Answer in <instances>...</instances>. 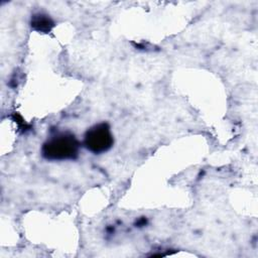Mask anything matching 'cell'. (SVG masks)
Wrapping results in <instances>:
<instances>
[{
    "instance_id": "2",
    "label": "cell",
    "mask_w": 258,
    "mask_h": 258,
    "mask_svg": "<svg viewBox=\"0 0 258 258\" xmlns=\"http://www.w3.org/2000/svg\"><path fill=\"white\" fill-rule=\"evenodd\" d=\"M114 144V136L107 122H100L90 127L84 134V147L94 154L109 151Z\"/></svg>"
},
{
    "instance_id": "1",
    "label": "cell",
    "mask_w": 258,
    "mask_h": 258,
    "mask_svg": "<svg viewBox=\"0 0 258 258\" xmlns=\"http://www.w3.org/2000/svg\"><path fill=\"white\" fill-rule=\"evenodd\" d=\"M81 142L71 131H56L41 146V155L49 161H67L78 158Z\"/></svg>"
},
{
    "instance_id": "3",
    "label": "cell",
    "mask_w": 258,
    "mask_h": 258,
    "mask_svg": "<svg viewBox=\"0 0 258 258\" xmlns=\"http://www.w3.org/2000/svg\"><path fill=\"white\" fill-rule=\"evenodd\" d=\"M30 26L35 31L46 33L53 28L54 22L47 14L38 12L31 16Z\"/></svg>"
}]
</instances>
